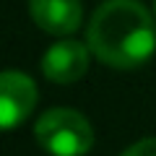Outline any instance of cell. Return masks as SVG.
<instances>
[{"mask_svg":"<svg viewBox=\"0 0 156 156\" xmlns=\"http://www.w3.org/2000/svg\"><path fill=\"white\" fill-rule=\"evenodd\" d=\"M89 47L109 68H138L156 50V23L138 0H107L89 21Z\"/></svg>","mask_w":156,"mask_h":156,"instance_id":"1","label":"cell"},{"mask_svg":"<svg viewBox=\"0 0 156 156\" xmlns=\"http://www.w3.org/2000/svg\"><path fill=\"white\" fill-rule=\"evenodd\" d=\"M37 143L52 156H83L94 146V128L81 112L55 107L34 125Z\"/></svg>","mask_w":156,"mask_h":156,"instance_id":"2","label":"cell"},{"mask_svg":"<svg viewBox=\"0 0 156 156\" xmlns=\"http://www.w3.org/2000/svg\"><path fill=\"white\" fill-rule=\"evenodd\" d=\"M91 47L76 39H62L52 44L42 57V73L52 83H76L89 70Z\"/></svg>","mask_w":156,"mask_h":156,"instance_id":"3","label":"cell"},{"mask_svg":"<svg viewBox=\"0 0 156 156\" xmlns=\"http://www.w3.org/2000/svg\"><path fill=\"white\" fill-rule=\"evenodd\" d=\"M37 104V83L21 70H5L0 76V122L11 130L31 115Z\"/></svg>","mask_w":156,"mask_h":156,"instance_id":"4","label":"cell"},{"mask_svg":"<svg viewBox=\"0 0 156 156\" xmlns=\"http://www.w3.org/2000/svg\"><path fill=\"white\" fill-rule=\"evenodd\" d=\"M29 13L42 31L52 37H68L81 26V0H29Z\"/></svg>","mask_w":156,"mask_h":156,"instance_id":"5","label":"cell"},{"mask_svg":"<svg viewBox=\"0 0 156 156\" xmlns=\"http://www.w3.org/2000/svg\"><path fill=\"white\" fill-rule=\"evenodd\" d=\"M120 156H156V138L138 140V143H133L130 148H125Z\"/></svg>","mask_w":156,"mask_h":156,"instance_id":"6","label":"cell"},{"mask_svg":"<svg viewBox=\"0 0 156 156\" xmlns=\"http://www.w3.org/2000/svg\"><path fill=\"white\" fill-rule=\"evenodd\" d=\"M154 13H156V0H154Z\"/></svg>","mask_w":156,"mask_h":156,"instance_id":"7","label":"cell"}]
</instances>
